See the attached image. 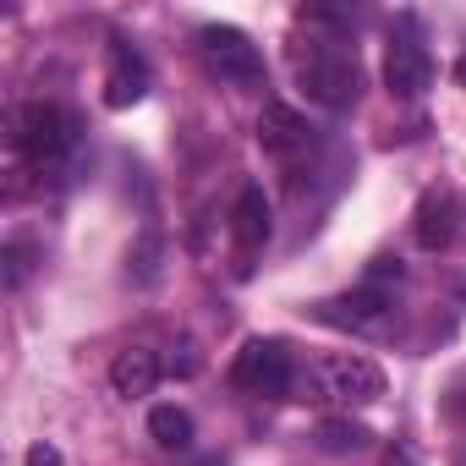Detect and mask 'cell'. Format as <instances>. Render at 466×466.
Masks as SVG:
<instances>
[{"instance_id": "6da1fadb", "label": "cell", "mask_w": 466, "mask_h": 466, "mask_svg": "<svg viewBox=\"0 0 466 466\" xmlns=\"http://www.w3.org/2000/svg\"><path fill=\"white\" fill-rule=\"evenodd\" d=\"M297 77L308 88V99H319L324 110H351L362 94V61L346 45H308L297 50Z\"/></svg>"}, {"instance_id": "7a4b0ae2", "label": "cell", "mask_w": 466, "mask_h": 466, "mask_svg": "<svg viewBox=\"0 0 466 466\" xmlns=\"http://www.w3.org/2000/svg\"><path fill=\"white\" fill-rule=\"evenodd\" d=\"M230 384L258 395V400H280L297 390V368H291V351L280 340H248L230 362Z\"/></svg>"}, {"instance_id": "3957f363", "label": "cell", "mask_w": 466, "mask_h": 466, "mask_svg": "<svg viewBox=\"0 0 466 466\" xmlns=\"http://www.w3.org/2000/svg\"><path fill=\"white\" fill-rule=\"evenodd\" d=\"M72 137H77L72 116H66L61 105H50V99H34V105H23V110L12 116V143H17L28 159H39V165L61 159V154L72 148Z\"/></svg>"}, {"instance_id": "277c9868", "label": "cell", "mask_w": 466, "mask_h": 466, "mask_svg": "<svg viewBox=\"0 0 466 466\" xmlns=\"http://www.w3.org/2000/svg\"><path fill=\"white\" fill-rule=\"evenodd\" d=\"M198 50H203V61H208L225 83H237V88H258V83H264V56H258V45H253L242 28L208 23V28H198Z\"/></svg>"}, {"instance_id": "5b68a950", "label": "cell", "mask_w": 466, "mask_h": 466, "mask_svg": "<svg viewBox=\"0 0 466 466\" xmlns=\"http://www.w3.org/2000/svg\"><path fill=\"white\" fill-rule=\"evenodd\" d=\"M319 384H324V400H340V406H373L384 395V368L362 351H335L319 362Z\"/></svg>"}, {"instance_id": "8992f818", "label": "cell", "mask_w": 466, "mask_h": 466, "mask_svg": "<svg viewBox=\"0 0 466 466\" xmlns=\"http://www.w3.org/2000/svg\"><path fill=\"white\" fill-rule=\"evenodd\" d=\"M319 319L335 324V329H351V335H384L390 319H395V308H390V297L379 286H362V291H346V297L319 302Z\"/></svg>"}, {"instance_id": "52a82bcc", "label": "cell", "mask_w": 466, "mask_h": 466, "mask_svg": "<svg viewBox=\"0 0 466 466\" xmlns=\"http://www.w3.org/2000/svg\"><path fill=\"white\" fill-rule=\"evenodd\" d=\"M384 83H390L395 99H417V94H428V83H433V61H428V50H422L417 39H395V45L384 50Z\"/></svg>"}, {"instance_id": "ba28073f", "label": "cell", "mask_w": 466, "mask_h": 466, "mask_svg": "<svg viewBox=\"0 0 466 466\" xmlns=\"http://www.w3.org/2000/svg\"><path fill=\"white\" fill-rule=\"evenodd\" d=\"M143 94H148V66H143V56L127 50V45H116V50H110V72H105V105H110V110H127V105H137Z\"/></svg>"}, {"instance_id": "9c48e42d", "label": "cell", "mask_w": 466, "mask_h": 466, "mask_svg": "<svg viewBox=\"0 0 466 466\" xmlns=\"http://www.w3.org/2000/svg\"><path fill=\"white\" fill-rule=\"evenodd\" d=\"M258 148L275 154V159H291L297 148H308V121H302V110H291V105H264V116H258Z\"/></svg>"}, {"instance_id": "30bf717a", "label": "cell", "mask_w": 466, "mask_h": 466, "mask_svg": "<svg viewBox=\"0 0 466 466\" xmlns=\"http://www.w3.org/2000/svg\"><path fill=\"white\" fill-rule=\"evenodd\" d=\"M450 242H455V198L444 187H428L417 203V248L444 253Z\"/></svg>"}, {"instance_id": "8fae6325", "label": "cell", "mask_w": 466, "mask_h": 466, "mask_svg": "<svg viewBox=\"0 0 466 466\" xmlns=\"http://www.w3.org/2000/svg\"><path fill=\"white\" fill-rule=\"evenodd\" d=\"M230 237H237L242 253H253V248L269 242V198H264V187L248 181L237 192V208H230Z\"/></svg>"}, {"instance_id": "7c38bea8", "label": "cell", "mask_w": 466, "mask_h": 466, "mask_svg": "<svg viewBox=\"0 0 466 466\" xmlns=\"http://www.w3.org/2000/svg\"><path fill=\"white\" fill-rule=\"evenodd\" d=\"M159 357L148 351V346H127V351H116V362H110V384H116V395H127V400H137V395H148L154 384H159Z\"/></svg>"}, {"instance_id": "4fadbf2b", "label": "cell", "mask_w": 466, "mask_h": 466, "mask_svg": "<svg viewBox=\"0 0 466 466\" xmlns=\"http://www.w3.org/2000/svg\"><path fill=\"white\" fill-rule=\"evenodd\" d=\"M148 433H154L159 450H187L192 444V417L181 406H154L148 411Z\"/></svg>"}, {"instance_id": "5bb4252c", "label": "cell", "mask_w": 466, "mask_h": 466, "mask_svg": "<svg viewBox=\"0 0 466 466\" xmlns=\"http://www.w3.org/2000/svg\"><path fill=\"white\" fill-rule=\"evenodd\" d=\"M373 433L362 428V422H351V417H324L319 422V444L329 450V455H351V450H362Z\"/></svg>"}, {"instance_id": "9a60e30c", "label": "cell", "mask_w": 466, "mask_h": 466, "mask_svg": "<svg viewBox=\"0 0 466 466\" xmlns=\"http://www.w3.org/2000/svg\"><path fill=\"white\" fill-rule=\"evenodd\" d=\"M0 264H6V291H17L34 275V248L28 242H6V248H0Z\"/></svg>"}, {"instance_id": "2e32d148", "label": "cell", "mask_w": 466, "mask_h": 466, "mask_svg": "<svg viewBox=\"0 0 466 466\" xmlns=\"http://www.w3.org/2000/svg\"><path fill=\"white\" fill-rule=\"evenodd\" d=\"M176 351H181V357H170V373H181V379H192V373H198V368H203V362H198V351H192V346H187V340H181V346H176Z\"/></svg>"}, {"instance_id": "e0dca14e", "label": "cell", "mask_w": 466, "mask_h": 466, "mask_svg": "<svg viewBox=\"0 0 466 466\" xmlns=\"http://www.w3.org/2000/svg\"><path fill=\"white\" fill-rule=\"evenodd\" d=\"M28 466H66V461H61V450H56V444H45V439H39V444L28 450Z\"/></svg>"}, {"instance_id": "ac0fdd59", "label": "cell", "mask_w": 466, "mask_h": 466, "mask_svg": "<svg viewBox=\"0 0 466 466\" xmlns=\"http://www.w3.org/2000/svg\"><path fill=\"white\" fill-rule=\"evenodd\" d=\"M384 466H417V461H411L406 450H384Z\"/></svg>"}, {"instance_id": "d6986e66", "label": "cell", "mask_w": 466, "mask_h": 466, "mask_svg": "<svg viewBox=\"0 0 466 466\" xmlns=\"http://www.w3.org/2000/svg\"><path fill=\"white\" fill-rule=\"evenodd\" d=\"M455 77H461V83H466V61H461V66H455Z\"/></svg>"}, {"instance_id": "ffe728a7", "label": "cell", "mask_w": 466, "mask_h": 466, "mask_svg": "<svg viewBox=\"0 0 466 466\" xmlns=\"http://www.w3.org/2000/svg\"><path fill=\"white\" fill-rule=\"evenodd\" d=\"M455 406H461V411H466V395H455Z\"/></svg>"}]
</instances>
